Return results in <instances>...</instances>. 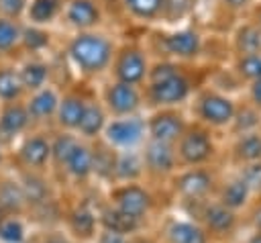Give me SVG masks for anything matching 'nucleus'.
I'll list each match as a JSON object with an SVG mask.
<instances>
[{
  "instance_id": "c9c22d12",
  "label": "nucleus",
  "mask_w": 261,
  "mask_h": 243,
  "mask_svg": "<svg viewBox=\"0 0 261 243\" xmlns=\"http://www.w3.org/2000/svg\"><path fill=\"white\" fill-rule=\"evenodd\" d=\"M261 129V112L257 108H253L247 100L245 102H239V108H237V114L228 127V137H237V135H243V133H251V131H257Z\"/></svg>"
},
{
  "instance_id": "aec40b11",
  "label": "nucleus",
  "mask_w": 261,
  "mask_h": 243,
  "mask_svg": "<svg viewBox=\"0 0 261 243\" xmlns=\"http://www.w3.org/2000/svg\"><path fill=\"white\" fill-rule=\"evenodd\" d=\"M159 243H210L204 229L186 214H165L157 233Z\"/></svg>"
},
{
  "instance_id": "39448f33",
  "label": "nucleus",
  "mask_w": 261,
  "mask_h": 243,
  "mask_svg": "<svg viewBox=\"0 0 261 243\" xmlns=\"http://www.w3.org/2000/svg\"><path fill=\"white\" fill-rule=\"evenodd\" d=\"M179 212L196 221L210 241H230L234 243L243 233V218L239 212L220 204L214 196L194 204H181Z\"/></svg>"
},
{
  "instance_id": "864d4df0",
  "label": "nucleus",
  "mask_w": 261,
  "mask_h": 243,
  "mask_svg": "<svg viewBox=\"0 0 261 243\" xmlns=\"http://www.w3.org/2000/svg\"><path fill=\"white\" fill-rule=\"evenodd\" d=\"M210 243H230V241H210Z\"/></svg>"
},
{
  "instance_id": "412c9836",
  "label": "nucleus",
  "mask_w": 261,
  "mask_h": 243,
  "mask_svg": "<svg viewBox=\"0 0 261 243\" xmlns=\"http://www.w3.org/2000/svg\"><path fill=\"white\" fill-rule=\"evenodd\" d=\"M31 129H33V123L29 118V112L22 100L0 104V141L6 147L14 145Z\"/></svg>"
},
{
  "instance_id": "72a5a7b5",
  "label": "nucleus",
  "mask_w": 261,
  "mask_h": 243,
  "mask_svg": "<svg viewBox=\"0 0 261 243\" xmlns=\"http://www.w3.org/2000/svg\"><path fill=\"white\" fill-rule=\"evenodd\" d=\"M27 96L14 61L0 59V104L16 102Z\"/></svg>"
},
{
  "instance_id": "4c0bfd02",
  "label": "nucleus",
  "mask_w": 261,
  "mask_h": 243,
  "mask_svg": "<svg viewBox=\"0 0 261 243\" xmlns=\"http://www.w3.org/2000/svg\"><path fill=\"white\" fill-rule=\"evenodd\" d=\"M20 35L22 22L0 18V59H8L12 53L20 51Z\"/></svg>"
},
{
  "instance_id": "6e6552de",
  "label": "nucleus",
  "mask_w": 261,
  "mask_h": 243,
  "mask_svg": "<svg viewBox=\"0 0 261 243\" xmlns=\"http://www.w3.org/2000/svg\"><path fill=\"white\" fill-rule=\"evenodd\" d=\"M151 61L153 57L145 41H118L106 78L143 88Z\"/></svg>"
},
{
  "instance_id": "37998d69",
  "label": "nucleus",
  "mask_w": 261,
  "mask_h": 243,
  "mask_svg": "<svg viewBox=\"0 0 261 243\" xmlns=\"http://www.w3.org/2000/svg\"><path fill=\"white\" fill-rule=\"evenodd\" d=\"M234 169V167H232ZM241 176L247 180V184L251 186L253 194H261V163H253L247 167H239Z\"/></svg>"
},
{
  "instance_id": "79ce46f5",
  "label": "nucleus",
  "mask_w": 261,
  "mask_h": 243,
  "mask_svg": "<svg viewBox=\"0 0 261 243\" xmlns=\"http://www.w3.org/2000/svg\"><path fill=\"white\" fill-rule=\"evenodd\" d=\"M29 0H0V18H10V20H20L24 16Z\"/></svg>"
},
{
  "instance_id": "b1692460",
  "label": "nucleus",
  "mask_w": 261,
  "mask_h": 243,
  "mask_svg": "<svg viewBox=\"0 0 261 243\" xmlns=\"http://www.w3.org/2000/svg\"><path fill=\"white\" fill-rule=\"evenodd\" d=\"M96 212H98V227L104 229V231H112V233H118V235L133 237V235L143 233L147 229V223L124 214L122 210L114 208L106 200H100L96 204Z\"/></svg>"
},
{
  "instance_id": "a211bd4d",
  "label": "nucleus",
  "mask_w": 261,
  "mask_h": 243,
  "mask_svg": "<svg viewBox=\"0 0 261 243\" xmlns=\"http://www.w3.org/2000/svg\"><path fill=\"white\" fill-rule=\"evenodd\" d=\"M253 190L251 186L247 184V180L241 176L239 169H222L220 172V180H218V186H216V192H214V198L228 206L230 210L234 212H243L249 202L253 200Z\"/></svg>"
},
{
  "instance_id": "58836bf2",
  "label": "nucleus",
  "mask_w": 261,
  "mask_h": 243,
  "mask_svg": "<svg viewBox=\"0 0 261 243\" xmlns=\"http://www.w3.org/2000/svg\"><path fill=\"white\" fill-rule=\"evenodd\" d=\"M80 141V137L75 133H65V131H51V167L55 172L61 169L65 157L69 155V151L75 147V143Z\"/></svg>"
},
{
  "instance_id": "7ed1b4c3",
  "label": "nucleus",
  "mask_w": 261,
  "mask_h": 243,
  "mask_svg": "<svg viewBox=\"0 0 261 243\" xmlns=\"http://www.w3.org/2000/svg\"><path fill=\"white\" fill-rule=\"evenodd\" d=\"M237 108H239V100L232 94L220 90L218 86H210V84L200 86L186 106L194 123L204 125L214 133L228 131L237 114Z\"/></svg>"
},
{
  "instance_id": "7c9ffc66",
  "label": "nucleus",
  "mask_w": 261,
  "mask_h": 243,
  "mask_svg": "<svg viewBox=\"0 0 261 243\" xmlns=\"http://www.w3.org/2000/svg\"><path fill=\"white\" fill-rule=\"evenodd\" d=\"M55 43V35L51 29L31 27L22 22V35H20V51L31 57H47V51H51Z\"/></svg>"
},
{
  "instance_id": "423d86ee",
  "label": "nucleus",
  "mask_w": 261,
  "mask_h": 243,
  "mask_svg": "<svg viewBox=\"0 0 261 243\" xmlns=\"http://www.w3.org/2000/svg\"><path fill=\"white\" fill-rule=\"evenodd\" d=\"M175 155L179 167H204V165H218L222 151L216 139V133L204 125L190 120L184 135L177 139Z\"/></svg>"
},
{
  "instance_id": "e433bc0d",
  "label": "nucleus",
  "mask_w": 261,
  "mask_h": 243,
  "mask_svg": "<svg viewBox=\"0 0 261 243\" xmlns=\"http://www.w3.org/2000/svg\"><path fill=\"white\" fill-rule=\"evenodd\" d=\"M230 71L239 82L245 86L249 82H255L261 78V53H249V55H232Z\"/></svg>"
},
{
  "instance_id": "473e14b6",
  "label": "nucleus",
  "mask_w": 261,
  "mask_h": 243,
  "mask_svg": "<svg viewBox=\"0 0 261 243\" xmlns=\"http://www.w3.org/2000/svg\"><path fill=\"white\" fill-rule=\"evenodd\" d=\"M122 12L139 25L151 27V25H159V16H161V8H163V0H118Z\"/></svg>"
},
{
  "instance_id": "5701e85b",
  "label": "nucleus",
  "mask_w": 261,
  "mask_h": 243,
  "mask_svg": "<svg viewBox=\"0 0 261 243\" xmlns=\"http://www.w3.org/2000/svg\"><path fill=\"white\" fill-rule=\"evenodd\" d=\"M59 174L77 186H86L92 182V143L88 141H77L75 147L69 151L65 157Z\"/></svg>"
},
{
  "instance_id": "de8ad7c7",
  "label": "nucleus",
  "mask_w": 261,
  "mask_h": 243,
  "mask_svg": "<svg viewBox=\"0 0 261 243\" xmlns=\"http://www.w3.org/2000/svg\"><path fill=\"white\" fill-rule=\"evenodd\" d=\"M234 243H261V231H243Z\"/></svg>"
},
{
  "instance_id": "8fccbe9b",
  "label": "nucleus",
  "mask_w": 261,
  "mask_h": 243,
  "mask_svg": "<svg viewBox=\"0 0 261 243\" xmlns=\"http://www.w3.org/2000/svg\"><path fill=\"white\" fill-rule=\"evenodd\" d=\"M43 243H75V241L65 237V235H53V237H47Z\"/></svg>"
},
{
  "instance_id": "393cba45",
  "label": "nucleus",
  "mask_w": 261,
  "mask_h": 243,
  "mask_svg": "<svg viewBox=\"0 0 261 243\" xmlns=\"http://www.w3.org/2000/svg\"><path fill=\"white\" fill-rule=\"evenodd\" d=\"M16 69H18V78L20 84L24 88L27 94L47 86L53 82V65L47 57H31L24 55L20 61H14Z\"/></svg>"
},
{
  "instance_id": "2f4dec72",
  "label": "nucleus",
  "mask_w": 261,
  "mask_h": 243,
  "mask_svg": "<svg viewBox=\"0 0 261 243\" xmlns=\"http://www.w3.org/2000/svg\"><path fill=\"white\" fill-rule=\"evenodd\" d=\"M145 182V167L139 151H116V167H114V184H130Z\"/></svg>"
},
{
  "instance_id": "f257e3e1",
  "label": "nucleus",
  "mask_w": 261,
  "mask_h": 243,
  "mask_svg": "<svg viewBox=\"0 0 261 243\" xmlns=\"http://www.w3.org/2000/svg\"><path fill=\"white\" fill-rule=\"evenodd\" d=\"M116 45V37L104 29L71 33L63 43V59L77 80L102 82L108 76Z\"/></svg>"
},
{
  "instance_id": "9d476101",
  "label": "nucleus",
  "mask_w": 261,
  "mask_h": 243,
  "mask_svg": "<svg viewBox=\"0 0 261 243\" xmlns=\"http://www.w3.org/2000/svg\"><path fill=\"white\" fill-rule=\"evenodd\" d=\"M108 116H130L145 112L143 88L104 78L96 92Z\"/></svg>"
},
{
  "instance_id": "ddd939ff",
  "label": "nucleus",
  "mask_w": 261,
  "mask_h": 243,
  "mask_svg": "<svg viewBox=\"0 0 261 243\" xmlns=\"http://www.w3.org/2000/svg\"><path fill=\"white\" fill-rule=\"evenodd\" d=\"M190 114L186 108H155L145 110V127L147 139L157 143L175 145L177 139L190 125Z\"/></svg>"
},
{
  "instance_id": "c756f323",
  "label": "nucleus",
  "mask_w": 261,
  "mask_h": 243,
  "mask_svg": "<svg viewBox=\"0 0 261 243\" xmlns=\"http://www.w3.org/2000/svg\"><path fill=\"white\" fill-rule=\"evenodd\" d=\"M29 208V200L20 180L14 176H0V210L6 214H22Z\"/></svg>"
},
{
  "instance_id": "f704fd0d",
  "label": "nucleus",
  "mask_w": 261,
  "mask_h": 243,
  "mask_svg": "<svg viewBox=\"0 0 261 243\" xmlns=\"http://www.w3.org/2000/svg\"><path fill=\"white\" fill-rule=\"evenodd\" d=\"M194 10H196V0H163L159 22L165 29L181 27V22H186L194 14Z\"/></svg>"
},
{
  "instance_id": "603ef678",
  "label": "nucleus",
  "mask_w": 261,
  "mask_h": 243,
  "mask_svg": "<svg viewBox=\"0 0 261 243\" xmlns=\"http://www.w3.org/2000/svg\"><path fill=\"white\" fill-rule=\"evenodd\" d=\"M4 214H6V212H4V210H0V221L4 218Z\"/></svg>"
},
{
  "instance_id": "c03bdc74",
  "label": "nucleus",
  "mask_w": 261,
  "mask_h": 243,
  "mask_svg": "<svg viewBox=\"0 0 261 243\" xmlns=\"http://www.w3.org/2000/svg\"><path fill=\"white\" fill-rule=\"evenodd\" d=\"M259 0H220V4L234 14H249Z\"/></svg>"
},
{
  "instance_id": "c85d7f7f",
  "label": "nucleus",
  "mask_w": 261,
  "mask_h": 243,
  "mask_svg": "<svg viewBox=\"0 0 261 243\" xmlns=\"http://www.w3.org/2000/svg\"><path fill=\"white\" fill-rule=\"evenodd\" d=\"M230 51L232 55H249L261 53V31L251 18L237 22L230 33Z\"/></svg>"
},
{
  "instance_id": "dca6fc26",
  "label": "nucleus",
  "mask_w": 261,
  "mask_h": 243,
  "mask_svg": "<svg viewBox=\"0 0 261 243\" xmlns=\"http://www.w3.org/2000/svg\"><path fill=\"white\" fill-rule=\"evenodd\" d=\"M59 96H61V88L55 82H51L22 98L29 118L33 123V129H49L53 125Z\"/></svg>"
},
{
  "instance_id": "a18cd8bd",
  "label": "nucleus",
  "mask_w": 261,
  "mask_h": 243,
  "mask_svg": "<svg viewBox=\"0 0 261 243\" xmlns=\"http://www.w3.org/2000/svg\"><path fill=\"white\" fill-rule=\"evenodd\" d=\"M245 88H247V102L261 112V78L255 82H249Z\"/></svg>"
},
{
  "instance_id": "a878e982",
  "label": "nucleus",
  "mask_w": 261,
  "mask_h": 243,
  "mask_svg": "<svg viewBox=\"0 0 261 243\" xmlns=\"http://www.w3.org/2000/svg\"><path fill=\"white\" fill-rule=\"evenodd\" d=\"M106 120H108V114L102 106V102L98 100L96 92H92L88 104H86V110L82 114V120L75 129V135L82 139V141H88V143H94L102 137V131L106 127Z\"/></svg>"
},
{
  "instance_id": "09e8293b",
  "label": "nucleus",
  "mask_w": 261,
  "mask_h": 243,
  "mask_svg": "<svg viewBox=\"0 0 261 243\" xmlns=\"http://www.w3.org/2000/svg\"><path fill=\"white\" fill-rule=\"evenodd\" d=\"M249 18H251V20L257 25V29L261 31V2H257V4L253 6V10L249 12Z\"/></svg>"
},
{
  "instance_id": "2eb2a0df",
  "label": "nucleus",
  "mask_w": 261,
  "mask_h": 243,
  "mask_svg": "<svg viewBox=\"0 0 261 243\" xmlns=\"http://www.w3.org/2000/svg\"><path fill=\"white\" fill-rule=\"evenodd\" d=\"M104 4L102 0H65L61 12V25L71 33L104 29Z\"/></svg>"
},
{
  "instance_id": "0eeeda50",
  "label": "nucleus",
  "mask_w": 261,
  "mask_h": 243,
  "mask_svg": "<svg viewBox=\"0 0 261 243\" xmlns=\"http://www.w3.org/2000/svg\"><path fill=\"white\" fill-rule=\"evenodd\" d=\"M220 167L218 165H204V167H179L169 180L167 190L173 196V200L181 204H194L202 202L206 198H212L220 180Z\"/></svg>"
},
{
  "instance_id": "9b49d317",
  "label": "nucleus",
  "mask_w": 261,
  "mask_h": 243,
  "mask_svg": "<svg viewBox=\"0 0 261 243\" xmlns=\"http://www.w3.org/2000/svg\"><path fill=\"white\" fill-rule=\"evenodd\" d=\"M14 161L22 172L47 174L51 167V129H31L14 143Z\"/></svg>"
},
{
  "instance_id": "bb28decb",
  "label": "nucleus",
  "mask_w": 261,
  "mask_h": 243,
  "mask_svg": "<svg viewBox=\"0 0 261 243\" xmlns=\"http://www.w3.org/2000/svg\"><path fill=\"white\" fill-rule=\"evenodd\" d=\"M65 0H29L22 22L41 29H53L61 20Z\"/></svg>"
},
{
  "instance_id": "a19ab883",
  "label": "nucleus",
  "mask_w": 261,
  "mask_h": 243,
  "mask_svg": "<svg viewBox=\"0 0 261 243\" xmlns=\"http://www.w3.org/2000/svg\"><path fill=\"white\" fill-rule=\"evenodd\" d=\"M243 231H261V194H255L249 206L241 212Z\"/></svg>"
},
{
  "instance_id": "ea45409f",
  "label": "nucleus",
  "mask_w": 261,
  "mask_h": 243,
  "mask_svg": "<svg viewBox=\"0 0 261 243\" xmlns=\"http://www.w3.org/2000/svg\"><path fill=\"white\" fill-rule=\"evenodd\" d=\"M29 227L22 214H4L0 221V243H27Z\"/></svg>"
},
{
  "instance_id": "f8f14e48",
  "label": "nucleus",
  "mask_w": 261,
  "mask_h": 243,
  "mask_svg": "<svg viewBox=\"0 0 261 243\" xmlns=\"http://www.w3.org/2000/svg\"><path fill=\"white\" fill-rule=\"evenodd\" d=\"M100 141L114 151H139L147 141L145 112L130 116H108Z\"/></svg>"
},
{
  "instance_id": "49530a36",
  "label": "nucleus",
  "mask_w": 261,
  "mask_h": 243,
  "mask_svg": "<svg viewBox=\"0 0 261 243\" xmlns=\"http://www.w3.org/2000/svg\"><path fill=\"white\" fill-rule=\"evenodd\" d=\"M94 243H130V237L118 235V233H112V231L98 229V233L94 237Z\"/></svg>"
},
{
  "instance_id": "f03ea898",
  "label": "nucleus",
  "mask_w": 261,
  "mask_h": 243,
  "mask_svg": "<svg viewBox=\"0 0 261 243\" xmlns=\"http://www.w3.org/2000/svg\"><path fill=\"white\" fill-rule=\"evenodd\" d=\"M198 82L186 63L169 59H153L143 84L145 110L186 108L198 90Z\"/></svg>"
},
{
  "instance_id": "4be33fe9",
  "label": "nucleus",
  "mask_w": 261,
  "mask_h": 243,
  "mask_svg": "<svg viewBox=\"0 0 261 243\" xmlns=\"http://www.w3.org/2000/svg\"><path fill=\"white\" fill-rule=\"evenodd\" d=\"M226 163L234 169L261 163V129L230 137L226 147Z\"/></svg>"
},
{
  "instance_id": "20e7f679",
  "label": "nucleus",
  "mask_w": 261,
  "mask_h": 243,
  "mask_svg": "<svg viewBox=\"0 0 261 243\" xmlns=\"http://www.w3.org/2000/svg\"><path fill=\"white\" fill-rule=\"evenodd\" d=\"M151 45H147L149 53L159 51V57L153 59H169L177 63H194L202 57L204 53V35L198 27L181 25V27H171V29H157L153 31V37H149Z\"/></svg>"
},
{
  "instance_id": "cd10ccee",
  "label": "nucleus",
  "mask_w": 261,
  "mask_h": 243,
  "mask_svg": "<svg viewBox=\"0 0 261 243\" xmlns=\"http://www.w3.org/2000/svg\"><path fill=\"white\" fill-rule=\"evenodd\" d=\"M114 167H116V151L108 147L104 141L92 143V180L104 184L106 188L114 184Z\"/></svg>"
},
{
  "instance_id": "4468645a",
  "label": "nucleus",
  "mask_w": 261,
  "mask_h": 243,
  "mask_svg": "<svg viewBox=\"0 0 261 243\" xmlns=\"http://www.w3.org/2000/svg\"><path fill=\"white\" fill-rule=\"evenodd\" d=\"M141 159L145 167V182L167 184V180L179 169L175 147L157 141H145L141 147Z\"/></svg>"
},
{
  "instance_id": "1a4fd4ad",
  "label": "nucleus",
  "mask_w": 261,
  "mask_h": 243,
  "mask_svg": "<svg viewBox=\"0 0 261 243\" xmlns=\"http://www.w3.org/2000/svg\"><path fill=\"white\" fill-rule=\"evenodd\" d=\"M104 200L124 214L147 223L157 210V196L149 182H130V184H112L106 188Z\"/></svg>"
},
{
  "instance_id": "3c124183",
  "label": "nucleus",
  "mask_w": 261,
  "mask_h": 243,
  "mask_svg": "<svg viewBox=\"0 0 261 243\" xmlns=\"http://www.w3.org/2000/svg\"><path fill=\"white\" fill-rule=\"evenodd\" d=\"M6 155H8V153H6V145L0 141V169H2V165H4V161H6Z\"/></svg>"
},
{
  "instance_id": "f3484780",
  "label": "nucleus",
  "mask_w": 261,
  "mask_h": 243,
  "mask_svg": "<svg viewBox=\"0 0 261 243\" xmlns=\"http://www.w3.org/2000/svg\"><path fill=\"white\" fill-rule=\"evenodd\" d=\"M96 204L88 198H80L65 214V227H67V237L73 239L75 243H94V237L98 233V212Z\"/></svg>"
},
{
  "instance_id": "6ab92c4d",
  "label": "nucleus",
  "mask_w": 261,
  "mask_h": 243,
  "mask_svg": "<svg viewBox=\"0 0 261 243\" xmlns=\"http://www.w3.org/2000/svg\"><path fill=\"white\" fill-rule=\"evenodd\" d=\"M90 96L92 94H88V92H84L82 88H75V86H69V88L61 90L57 112H55V118H53V129L55 131H65V133H75Z\"/></svg>"
}]
</instances>
